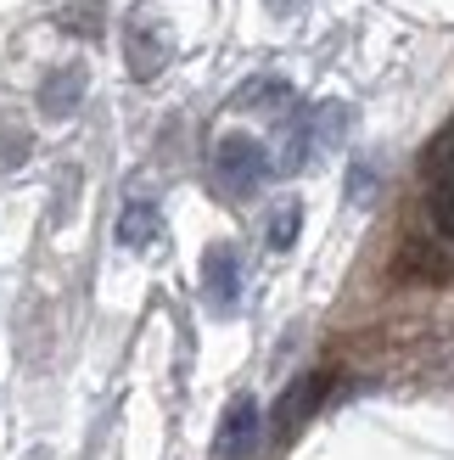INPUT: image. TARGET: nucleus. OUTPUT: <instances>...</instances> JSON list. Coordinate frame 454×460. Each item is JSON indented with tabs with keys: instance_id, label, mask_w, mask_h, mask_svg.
Here are the masks:
<instances>
[{
	"instance_id": "obj_1",
	"label": "nucleus",
	"mask_w": 454,
	"mask_h": 460,
	"mask_svg": "<svg viewBox=\"0 0 454 460\" xmlns=\"http://www.w3.org/2000/svg\"><path fill=\"white\" fill-rule=\"evenodd\" d=\"M208 169H214V186L231 202H253L269 180H275V152H269L264 141H253V135L231 129V135L214 141V164Z\"/></svg>"
},
{
	"instance_id": "obj_2",
	"label": "nucleus",
	"mask_w": 454,
	"mask_h": 460,
	"mask_svg": "<svg viewBox=\"0 0 454 460\" xmlns=\"http://www.w3.org/2000/svg\"><path fill=\"white\" fill-rule=\"evenodd\" d=\"M118 40H124V62H129V79L152 84L163 67L174 62V29L169 17L152 6V0H135L118 22Z\"/></svg>"
},
{
	"instance_id": "obj_3",
	"label": "nucleus",
	"mask_w": 454,
	"mask_h": 460,
	"mask_svg": "<svg viewBox=\"0 0 454 460\" xmlns=\"http://www.w3.org/2000/svg\"><path fill=\"white\" fill-rule=\"evenodd\" d=\"M241 287H247V264H241V247L231 242H214L202 252V304H208L219 320L241 309Z\"/></svg>"
},
{
	"instance_id": "obj_4",
	"label": "nucleus",
	"mask_w": 454,
	"mask_h": 460,
	"mask_svg": "<svg viewBox=\"0 0 454 460\" xmlns=\"http://www.w3.org/2000/svg\"><path fill=\"white\" fill-rule=\"evenodd\" d=\"M258 432H264V410L253 394H236L219 416V438H214V455L219 460H253L258 455Z\"/></svg>"
},
{
	"instance_id": "obj_5",
	"label": "nucleus",
	"mask_w": 454,
	"mask_h": 460,
	"mask_svg": "<svg viewBox=\"0 0 454 460\" xmlns=\"http://www.w3.org/2000/svg\"><path fill=\"white\" fill-rule=\"evenodd\" d=\"M84 90H90V67L84 62H62V67H51V74L39 79V112L45 119H74V107L84 102Z\"/></svg>"
},
{
	"instance_id": "obj_6",
	"label": "nucleus",
	"mask_w": 454,
	"mask_h": 460,
	"mask_svg": "<svg viewBox=\"0 0 454 460\" xmlns=\"http://www.w3.org/2000/svg\"><path fill=\"white\" fill-rule=\"evenodd\" d=\"M157 236H163V208H157L152 197H129L124 214H118V242L129 252H146Z\"/></svg>"
},
{
	"instance_id": "obj_7",
	"label": "nucleus",
	"mask_w": 454,
	"mask_h": 460,
	"mask_svg": "<svg viewBox=\"0 0 454 460\" xmlns=\"http://www.w3.org/2000/svg\"><path fill=\"white\" fill-rule=\"evenodd\" d=\"M236 107L241 112H269V119H286L292 107H298V96H292L286 79H253L236 90Z\"/></svg>"
},
{
	"instance_id": "obj_8",
	"label": "nucleus",
	"mask_w": 454,
	"mask_h": 460,
	"mask_svg": "<svg viewBox=\"0 0 454 460\" xmlns=\"http://www.w3.org/2000/svg\"><path fill=\"white\" fill-rule=\"evenodd\" d=\"M298 230H303V208L298 202H275V214H269V225H264V242L275 252H286L292 242H298Z\"/></svg>"
},
{
	"instance_id": "obj_9",
	"label": "nucleus",
	"mask_w": 454,
	"mask_h": 460,
	"mask_svg": "<svg viewBox=\"0 0 454 460\" xmlns=\"http://www.w3.org/2000/svg\"><path fill=\"white\" fill-rule=\"evenodd\" d=\"M29 129H12V124H0V169H17L22 157H29Z\"/></svg>"
},
{
	"instance_id": "obj_10",
	"label": "nucleus",
	"mask_w": 454,
	"mask_h": 460,
	"mask_svg": "<svg viewBox=\"0 0 454 460\" xmlns=\"http://www.w3.org/2000/svg\"><path fill=\"white\" fill-rule=\"evenodd\" d=\"M292 6H303V0H269V12H292Z\"/></svg>"
}]
</instances>
